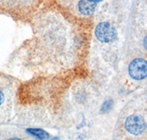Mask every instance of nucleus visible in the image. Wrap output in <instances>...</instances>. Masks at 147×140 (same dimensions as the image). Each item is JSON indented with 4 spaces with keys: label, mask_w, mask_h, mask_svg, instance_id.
<instances>
[{
    "label": "nucleus",
    "mask_w": 147,
    "mask_h": 140,
    "mask_svg": "<svg viewBox=\"0 0 147 140\" xmlns=\"http://www.w3.org/2000/svg\"><path fill=\"white\" fill-rule=\"evenodd\" d=\"M118 33L112 24L109 22H101L95 28V35L102 43H110L115 40Z\"/></svg>",
    "instance_id": "1"
},
{
    "label": "nucleus",
    "mask_w": 147,
    "mask_h": 140,
    "mask_svg": "<svg viewBox=\"0 0 147 140\" xmlns=\"http://www.w3.org/2000/svg\"><path fill=\"white\" fill-rule=\"evenodd\" d=\"M129 75L135 80H141L146 77L147 63L144 58H138L130 63L128 68Z\"/></svg>",
    "instance_id": "2"
},
{
    "label": "nucleus",
    "mask_w": 147,
    "mask_h": 140,
    "mask_svg": "<svg viewBox=\"0 0 147 140\" xmlns=\"http://www.w3.org/2000/svg\"><path fill=\"white\" fill-rule=\"evenodd\" d=\"M125 127L127 131L132 135H139L146 128L144 119L138 114H132L127 119Z\"/></svg>",
    "instance_id": "3"
},
{
    "label": "nucleus",
    "mask_w": 147,
    "mask_h": 140,
    "mask_svg": "<svg viewBox=\"0 0 147 140\" xmlns=\"http://www.w3.org/2000/svg\"><path fill=\"white\" fill-rule=\"evenodd\" d=\"M96 5V4L90 0H80L77 4L78 10L85 16H89L94 14Z\"/></svg>",
    "instance_id": "4"
},
{
    "label": "nucleus",
    "mask_w": 147,
    "mask_h": 140,
    "mask_svg": "<svg viewBox=\"0 0 147 140\" xmlns=\"http://www.w3.org/2000/svg\"><path fill=\"white\" fill-rule=\"evenodd\" d=\"M28 131L41 140H47L49 138V135L48 133L41 129H30Z\"/></svg>",
    "instance_id": "5"
},
{
    "label": "nucleus",
    "mask_w": 147,
    "mask_h": 140,
    "mask_svg": "<svg viewBox=\"0 0 147 140\" xmlns=\"http://www.w3.org/2000/svg\"><path fill=\"white\" fill-rule=\"evenodd\" d=\"M111 105H112V103H111V101H110V100L106 101L105 103V104L103 105V106H102V110L105 112L107 111L110 110V108H111Z\"/></svg>",
    "instance_id": "6"
},
{
    "label": "nucleus",
    "mask_w": 147,
    "mask_h": 140,
    "mask_svg": "<svg viewBox=\"0 0 147 140\" xmlns=\"http://www.w3.org/2000/svg\"><path fill=\"white\" fill-rule=\"evenodd\" d=\"M5 100H6V96H5V93L0 89V106L3 105Z\"/></svg>",
    "instance_id": "7"
},
{
    "label": "nucleus",
    "mask_w": 147,
    "mask_h": 140,
    "mask_svg": "<svg viewBox=\"0 0 147 140\" xmlns=\"http://www.w3.org/2000/svg\"><path fill=\"white\" fill-rule=\"evenodd\" d=\"M90 1H92V2H94V3L96 4V5H97V4L99 3V2H102V1H103V0H90Z\"/></svg>",
    "instance_id": "8"
},
{
    "label": "nucleus",
    "mask_w": 147,
    "mask_h": 140,
    "mask_svg": "<svg viewBox=\"0 0 147 140\" xmlns=\"http://www.w3.org/2000/svg\"><path fill=\"white\" fill-rule=\"evenodd\" d=\"M7 140H22L20 139H18V138H11V139H9Z\"/></svg>",
    "instance_id": "9"
}]
</instances>
